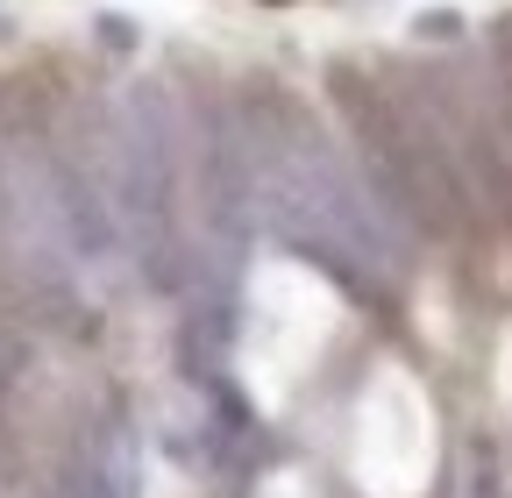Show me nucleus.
Instances as JSON below:
<instances>
[{"label":"nucleus","mask_w":512,"mask_h":498,"mask_svg":"<svg viewBox=\"0 0 512 498\" xmlns=\"http://www.w3.org/2000/svg\"><path fill=\"white\" fill-rule=\"evenodd\" d=\"M100 22H107V43H121V50L136 43V29H128V15H100Z\"/></svg>","instance_id":"obj_2"},{"label":"nucleus","mask_w":512,"mask_h":498,"mask_svg":"<svg viewBox=\"0 0 512 498\" xmlns=\"http://www.w3.org/2000/svg\"><path fill=\"white\" fill-rule=\"evenodd\" d=\"M463 29V15H448V8H427L420 15V36H456Z\"/></svg>","instance_id":"obj_1"}]
</instances>
